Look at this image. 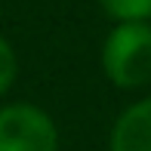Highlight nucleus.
Returning a JSON list of instances; mask_svg holds the SVG:
<instances>
[{
    "label": "nucleus",
    "instance_id": "2",
    "mask_svg": "<svg viewBox=\"0 0 151 151\" xmlns=\"http://www.w3.org/2000/svg\"><path fill=\"white\" fill-rule=\"evenodd\" d=\"M0 151H59V129L37 105L0 108Z\"/></svg>",
    "mask_w": 151,
    "mask_h": 151
},
{
    "label": "nucleus",
    "instance_id": "5",
    "mask_svg": "<svg viewBox=\"0 0 151 151\" xmlns=\"http://www.w3.org/2000/svg\"><path fill=\"white\" fill-rule=\"evenodd\" d=\"M16 74H19L16 50L9 46V40H6V37H0V96L16 83Z\"/></svg>",
    "mask_w": 151,
    "mask_h": 151
},
{
    "label": "nucleus",
    "instance_id": "4",
    "mask_svg": "<svg viewBox=\"0 0 151 151\" xmlns=\"http://www.w3.org/2000/svg\"><path fill=\"white\" fill-rule=\"evenodd\" d=\"M99 3L117 22H145V19H151V0H99Z\"/></svg>",
    "mask_w": 151,
    "mask_h": 151
},
{
    "label": "nucleus",
    "instance_id": "3",
    "mask_svg": "<svg viewBox=\"0 0 151 151\" xmlns=\"http://www.w3.org/2000/svg\"><path fill=\"white\" fill-rule=\"evenodd\" d=\"M111 151H151V99L129 105L111 129Z\"/></svg>",
    "mask_w": 151,
    "mask_h": 151
},
{
    "label": "nucleus",
    "instance_id": "1",
    "mask_svg": "<svg viewBox=\"0 0 151 151\" xmlns=\"http://www.w3.org/2000/svg\"><path fill=\"white\" fill-rule=\"evenodd\" d=\"M102 68L108 80L133 90L151 80V25L145 22H120L105 37Z\"/></svg>",
    "mask_w": 151,
    "mask_h": 151
}]
</instances>
